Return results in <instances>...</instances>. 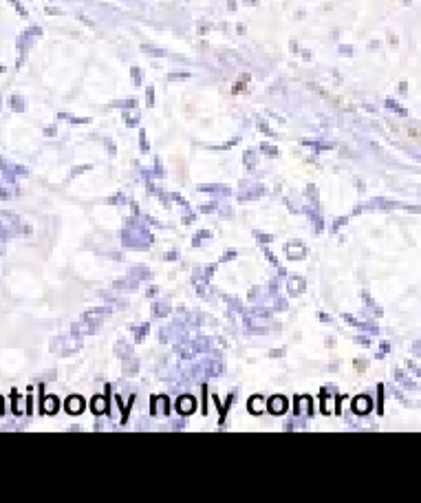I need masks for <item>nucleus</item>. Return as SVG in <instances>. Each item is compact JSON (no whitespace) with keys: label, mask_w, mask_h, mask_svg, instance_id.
<instances>
[{"label":"nucleus","mask_w":421,"mask_h":503,"mask_svg":"<svg viewBox=\"0 0 421 503\" xmlns=\"http://www.w3.org/2000/svg\"><path fill=\"white\" fill-rule=\"evenodd\" d=\"M13 411H16V413H23V411H25V404H23V397H18V395H13Z\"/></svg>","instance_id":"nucleus-13"},{"label":"nucleus","mask_w":421,"mask_h":503,"mask_svg":"<svg viewBox=\"0 0 421 503\" xmlns=\"http://www.w3.org/2000/svg\"><path fill=\"white\" fill-rule=\"evenodd\" d=\"M258 238L263 241V243H269V241H271V236H267V234H258Z\"/></svg>","instance_id":"nucleus-16"},{"label":"nucleus","mask_w":421,"mask_h":503,"mask_svg":"<svg viewBox=\"0 0 421 503\" xmlns=\"http://www.w3.org/2000/svg\"><path fill=\"white\" fill-rule=\"evenodd\" d=\"M322 411H325V413H333V397L322 395Z\"/></svg>","instance_id":"nucleus-12"},{"label":"nucleus","mask_w":421,"mask_h":503,"mask_svg":"<svg viewBox=\"0 0 421 503\" xmlns=\"http://www.w3.org/2000/svg\"><path fill=\"white\" fill-rule=\"evenodd\" d=\"M309 413H311V402H309V397H298L296 415H309Z\"/></svg>","instance_id":"nucleus-10"},{"label":"nucleus","mask_w":421,"mask_h":503,"mask_svg":"<svg viewBox=\"0 0 421 503\" xmlns=\"http://www.w3.org/2000/svg\"><path fill=\"white\" fill-rule=\"evenodd\" d=\"M355 369L362 371V369H364V360H357V362H355Z\"/></svg>","instance_id":"nucleus-15"},{"label":"nucleus","mask_w":421,"mask_h":503,"mask_svg":"<svg viewBox=\"0 0 421 503\" xmlns=\"http://www.w3.org/2000/svg\"><path fill=\"white\" fill-rule=\"evenodd\" d=\"M267 409H269L274 415H283V413L287 411V399H285L283 395H276V397H271V399H269Z\"/></svg>","instance_id":"nucleus-2"},{"label":"nucleus","mask_w":421,"mask_h":503,"mask_svg":"<svg viewBox=\"0 0 421 503\" xmlns=\"http://www.w3.org/2000/svg\"><path fill=\"white\" fill-rule=\"evenodd\" d=\"M91 409H93V413H95V415H104V413H106V409H108V404H106V397H102V395L93 397V402H91Z\"/></svg>","instance_id":"nucleus-6"},{"label":"nucleus","mask_w":421,"mask_h":503,"mask_svg":"<svg viewBox=\"0 0 421 503\" xmlns=\"http://www.w3.org/2000/svg\"><path fill=\"white\" fill-rule=\"evenodd\" d=\"M152 413L155 415H168V399L166 397H157L152 402Z\"/></svg>","instance_id":"nucleus-8"},{"label":"nucleus","mask_w":421,"mask_h":503,"mask_svg":"<svg viewBox=\"0 0 421 503\" xmlns=\"http://www.w3.org/2000/svg\"><path fill=\"white\" fill-rule=\"evenodd\" d=\"M287 254H289L291 258H303V256L307 254V250H305L303 245H298V243H291V245H287Z\"/></svg>","instance_id":"nucleus-11"},{"label":"nucleus","mask_w":421,"mask_h":503,"mask_svg":"<svg viewBox=\"0 0 421 503\" xmlns=\"http://www.w3.org/2000/svg\"><path fill=\"white\" fill-rule=\"evenodd\" d=\"M287 289H289L291 294H300V292L305 289V278H300V276L289 278V280H287Z\"/></svg>","instance_id":"nucleus-7"},{"label":"nucleus","mask_w":421,"mask_h":503,"mask_svg":"<svg viewBox=\"0 0 421 503\" xmlns=\"http://www.w3.org/2000/svg\"><path fill=\"white\" fill-rule=\"evenodd\" d=\"M176 411L181 413V415H190V413L194 411V397H190V395L179 397V402H176Z\"/></svg>","instance_id":"nucleus-4"},{"label":"nucleus","mask_w":421,"mask_h":503,"mask_svg":"<svg viewBox=\"0 0 421 503\" xmlns=\"http://www.w3.org/2000/svg\"><path fill=\"white\" fill-rule=\"evenodd\" d=\"M57 409H60V402H57L55 395H49V397L43 399V413H47V415H55Z\"/></svg>","instance_id":"nucleus-5"},{"label":"nucleus","mask_w":421,"mask_h":503,"mask_svg":"<svg viewBox=\"0 0 421 503\" xmlns=\"http://www.w3.org/2000/svg\"><path fill=\"white\" fill-rule=\"evenodd\" d=\"M11 106H13V109H18V111H23V102H20V99H16V97L11 99Z\"/></svg>","instance_id":"nucleus-14"},{"label":"nucleus","mask_w":421,"mask_h":503,"mask_svg":"<svg viewBox=\"0 0 421 503\" xmlns=\"http://www.w3.org/2000/svg\"><path fill=\"white\" fill-rule=\"evenodd\" d=\"M247 409H249L254 415H260V413L265 411V402H263V397H258V395L252 397V399H249V404H247Z\"/></svg>","instance_id":"nucleus-9"},{"label":"nucleus","mask_w":421,"mask_h":503,"mask_svg":"<svg viewBox=\"0 0 421 503\" xmlns=\"http://www.w3.org/2000/svg\"><path fill=\"white\" fill-rule=\"evenodd\" d=\"M82 411H84V399L79 397V395H71L67 399V413L69 415H79Z\"/></svg>","instance_id":"nucleus-1"},{"label":"nucleus","mask_w":421,"mask_h":503,"mask_svg":"<svg viewBox=\"0 0 421 503\" xmlns=\"http://www.w3.org/2000/svg\"><path fill=\"white\" fill-rule=\"evenodd\" d=\"M263 150H265L267 155H276V148H274V146H263Z\"/></svg>","instance_id":"nucleus-17"},{"label":"nucleus","mask_w":421,"mask_h":503,"mask_svg":"<svg viewBox=\"0 0 421 503\" xmlns=\"http://www.w3.org/2000/svg\"><path fill=\"white\" fill-rule=\"evenodd\" d=\"M353 411H355L357 415H366V413L371 411V399H369L366 395L355 397V399H353Z\"/></svg>","instance_id":"nucleus-3"},{"label":"nucleus","mask_w":421,"mask_h":503,"mask_svg":"<svg viewBox=\"0 0 421 503\" xmlns=\"http://www.w3.org/2000/svg\"><path fill=\"white\" fill-rule=\"evenodd\" d=\"M0 415H3V399H0Z\"/></svg>","instance_id":"nucleus-18"}]
</instances>
